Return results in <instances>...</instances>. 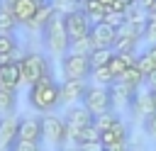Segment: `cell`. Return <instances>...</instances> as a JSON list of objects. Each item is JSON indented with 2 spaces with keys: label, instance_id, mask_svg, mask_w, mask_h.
I'll use <instances>...</instances> for the list:
<instances>
[{
  "label": "cell",
  "instance_id": "obj_1",
  "mask_svg": "<svg viewBox=\"0 0 156 151\" xmlns=\"http://www.w3.org/2000/svg\"><path fill=\"white\" fill-rule=\"evenodd\" d=\"M27 102L34 112H41V114H49L54 112L56 107H61V83L54 80V76H46L41 78L39 83L29 85V93H27Z\"/></svg>",
  "mask_w": 156,
  "mask_h": 151
},
{
  "label": "cell",
  "instance_id": "obj_2",
  "mask_svg": "<svg viewBox=\"0 0 156 151\" xmlns=\"http://www.w3.org/2000/svg\"><path fill=\"white\" fill-rule=\"evenodd\" d=\"M41 34H44V44L49 46V51L54 54V56H63V54H68V44H71V37H68V32H66V17L63 15H54V19L41 29Z\"/></svg>",
  "mask_w": 156,
  "mask_h": 151
},
{
  "label": "cell",
  "instance_id": "obj_3",
  "mask_svg": "<svg viewBox=\"0 0 156 151\" xmlns=\"http://www.w3.org/2000/svg\"><path fill=\"white\" fill-rule=\"evenodd\" d=\"M20 71H22V85H34L41 78L51 76V66L44 54H24L20 58Z\"/></svg>",
  "mask_w": 156,
  "mask_h": 151
},
{
  "label": "cell",
  "instance_id": "obj_4",
  "mask_svg": "<svg viewBox=\"0 0 156 151\" xmlns=\"http://www.w3.org/2000/svg\"><path fill=\"white\" fill-rule=\"evenodd\" d=\"M90 58L80 54H63L61 56V73L63 80H88L90 78Z\"/></svg>",
  "mask_w": 156,
  "mask_h": 151
},
{
  "label": "cell",
  "instance_id": "obj_5",
  "mask_svg": "<svg viewBox=\"0 0 156 151\" xmlns=\"http://www.w3.org/2000/svg\"><path fill=\"white\" fill-rule=\"evenodd\" d=\"M88 112L93 114H102V112H110L112 110V100H110V88H102V85H88L85 95H83V102H80Z\"/></svg>",
  "mask_w": 156,
  "mask_h": 151
},
{
  "label": "cell",
  "instance_id": "obj_6",
  "mask_svg": "<svg viewBox=\"0 0 156 151\" xmlns=\"http://www.w3.org/2000/svg\"><path fill=\"white\" fill-rule=\"evenodd\" d=\"M93 112H88L83 105H73L68 112H66V132H68V141H73L76 144V139H78V134L83 132V129H88L90 124H93Z\"/></svg>",
  "mask_w": 156,
  "mask_h": 151
},
{
  "label": "cell",
  "instance_id": "obj_7",
  "mask_svg": "<svg viewBox=\"0 0 156 151\" xmlns=\"http://www.w3.org/2000/svg\"><path fill=\"white\" fill-rule=\"evenodd\" d=\"M41 134L49 144L54 146H63L68 141V132H66V119L58 114H41Z\"/></svg>",
  "mask_w": 156,
  "mask_h": 151
},
{
  "label": "cell",
  "instance_id": "obj_8",
  "mask_svg": "<svg viewBox=\"0 0 156 151\" xmlns=\"http://www.w3.org/2000/svg\"><path fill=\"white\" fill-rule=\"evenodd\" d=\"M63 17H66V32H68L71 41H73V39H83V37H88V34H90L93 19H90L83 10H76V12L63 15Z\"/></svg>",
  "mask_w": 156,
  "mask_h": 151
},
{
  "label": "cell",
  "instance_id": "obj_9",
  "mask_svg": "<svg viewBox=\"0 0 156 151\" xmlns=\"http://www.w3.org/2000/svg\"><path fill=\"white\" fill-rule=\"evenodd\" d=\"M134 95H136V88L122 83V80H115L110 85V100H112V110H132V102H134Z\"/></svg>",
  "mask_w": 156,
  "mask_h": 151
},
{
  "label": "cell",
  "instance_id": "obj_10",
  "mask_svg": "<svg viewBox=\"0 0 156 151\" xmlns=\"http://www.w3.org/2000/svg\"><path fill=\"white\" fill-rule=\"evenodd\" d=\"M90 41L95 49H115L117 41V29L105 24V22H93L90 27Z\"/></svg>",
  "mask_w": 156,
  "mask_h": 151
},
{
  "label": "cell",
  "instance_id": "obj_11",
  "mask_svg": "<svg viewBox=\"0 0 156 151\" xmlns=\"http://www.w3.org/2000/svg\"><path fill=\"white\" fill-rule=\"evenodd\" d=\"M17 129H20V117L17 114L0 117V151L12 149V144L17 141Z\"/></svg>",
  "mask_w": 156,
  "mask_h": 151
},
{
  "label": "cell",
  "instance_id": "obj_12",
  "mask_svg": "<svg viewBox=\"0 0 156 151\" xmlns=\"http://www.w3.org/2000/svg\"><path fill=\"white\" fill-rule=\"evenodd\" d=\"M85 90H88V80H63L61 83V102L63 105L83 102Z\"/></svg>",
  "mask_w": 156,
  "mask_h": 151
},
{
  "label": "cell",
  "instance_id": "obj_13",
  "mask_svg": "<svg viewBox=\"0 0 156 151\" xmlns=\"http://www.w3.org/2000/svg\"><path fill=\"white\" fill-rule=\"evenodd\" d=\"M17 139H27V141H41V114L39 117H20V129H17Z\"/></svg>",
  "mask_w": 156,
  "mask_h": 151
},
{
  "label": "cell",
  "instance_id": "obj_14",
  "mask_svg": "<svg viewBox=\"0 0 156 151\" xmlns=\"http://www.w3.org/2000/svg\"><path fill=\"white\" fill-rule=\"evenodd\" d=\"M132 112H134L139 119H146V117H151V114L156 112V102H154V95H151L149 88H146V90H136L134 102H132Z\"/></svg>",
  "mask_w": 156,
  "mask_h": 151
},
{
  "label": "cell",
  "instance_id": "obj_15",
  "mask_svg": "<svg viewBox=\"0 0 156 151\" xmlns=\"http://www.w3.org/2000/svg\"><path fill=\"white\" fill-rule=\"evenodd\" d=\"M37 10H39V5H34L32 0H12V15L20 27H29Z\"/></svg>",
  "mask_w": 156,
  "mask_h": 151
},
{
  "label": "cell",
  "instance_id": "obj_16",
  "mask_svg": "<svg viewBox=\"0 0 156 151\" xmlns=\"http://www.w3.org/2000/svg\"><path fill=\"white\" fill-rule=\"evenodd\" d=\"M20 85H22V71H20V61H12L10 66H0V88L17 90Z\"/></svg>",
  "mask_w": 156,
  "mask_h": 151
},
{
  "label": "cell",
  "instance_id": "obj_17",
  "mask_svg": "<svg viewBox=\"0 0 156 151\" xmlns=\"http://www.w3.org/2000/svg\"><path fill=\"white\" fill-rule=\"evenodd\" d=\"M15 107H17V90L0 88V117L15 114Z\"/></svg>",
  "mask_w": 156,
  "mask_h": 151
},
{
  "label": "cell",
  "instance_id": "obj_18",
  "mask_svg": "<svg viewBox=\"0 0 156 151\" xmlns=\"http://www.w3.org/2000/svg\"><path fill=\"white\" fill-rule=\"evenodd\" d=\"M102 144L105 146H110V144H117V141H127V124L119 119L115 127H110L107 132H102Z\"/></svg>",
  "mask_w": 156,
  "mask_h": 151
},
{
  "label": "cell",
  "instance_id": "obj_19",
  "mask_svg": "<svg viewBox=\"0 0 156 151\" xmlns=\"http://www.w3.org/2000/svg\"><path fill=\"white\" fill-rule=\"evenodd\" d=\"M54 15H56V10L51 7V2H49V5H41V7L37 10V15H34V19H32L29 27H34V29H44V27L54 19Z\"/></svg>",
  "mask_w": 156,
  "mask_h": 151
},
{
  "label": "cell",
  "instance_id": "obj_20",
  "mask_svg": "<svg viewBox=\"0 0 156 151\" xmlns=\"http://www.w3.org/2000/svg\"><path fill=\"white\" fill-rule=\"evenodd\" d=\"M90 80H93V85L110 88V85L115 83V76H112V71H110L107 66H100V68H93V71H90Z\"/></svg>",
  "mask_w": 156,
  "mask_h": 151
},
{
  "label": "cell",
  "instance_id": "obj_21",
  "mask_svg": "<svg viewBox=\"0 0 156 151\" xmlns=\"http://www.w3.org/2000/svg\"><path fill=\"white\" fill-rule=\"evenodd\" d=\"M17 27H20V24H17L15 15H12V10L0 5V34H15Z\"/></svg>",
  "mask_w": 156,
  "mask_h": 151
},
{
  "label": "cell",
  "instance_id": "obj_22",
  "mask_svg": "<svg viewBox=\"0 0 156 151\" xmlns=\"http://www.w3.org/2000/svg\"><path fill=\"white\" fill-rule=\"evenodd\" d=\"M112 56H115V49H93L88 58H90L93 68H100V66H107L112 61Z\"/></svg>",
  "mask_w": 156,
  "mask_h": 151
},
{
  "label": "cell",
  "instance_id": "obj_23",
  "mask_svg": "<svg viewBox=\"0 0 156 151\" xmlns=\"http://www.w3.org/2000/svg\"><path fill=\"white\" fill-rule=\"evenodd\" d=\"M117 122H119V117H117V112H115V110H110V112H102V114H95V117H93V124L100 129V134H102V132H107L110 127H115Z\"/></svg>",
  "mask_w": 156,
  "mask_h": 151
},
{
  "label": "cell",
  "instance_id": "obj_24",
  "mask_svg": "<svg viewBox=\"0 0 156 151\" xmlns=\"http://www.w3.org/2000/svg\"><path fill=\"white\" fill-rule=\"evenodd\" d=\"M119 80H122V83H127V85H132V88H136V90L146 83V78L141 76V71H139L136 66H129V68L122 73V78H119Z\"/></svg>",
  "mask_w": 156,
  "mask_h": 151
},
{
  "label": "cell",
  "instance_id": "obj_25",
  "mask_svg": "<svg viewBox=\"0 0 156 151\" xmlns=\"http://www.w3.org/2000/svg\"><path fill=\"white\" fill-rule=\"evenodd\" d=\"M95 46H93V41H90V34L88 37H83V39H73L71 44H68V54H80V56H90V51H93Z\"/></svg>",
  "mask_w": 156,
  "mask_h": 151
},
{
  "label": "cell",
  "instance_id": "obj_26",
  "mask_svg": "<svg viewBox=\"0 0 156 151\" xmlns=\"http://www.w3.org/2000/svg\"><path fill=\"white\" fill-rule=\"evenodd\" d=\"M51 7L58 15H71L76 10H83V0H51Z\"/></svg>",
  "mask_w": 156,
  "mask_h": 151
},
{
  "label": "cell",
  "instance_id": "obj_27",
  "mask_svg": "<svg viewBox=\"0 0 156 151\" xmlns=\"http://www.w3.org/2000/svg\"><path fill=\"white\" fill-rule=\"evenodd\" d=\"M0 54H10V56H15V58L20 61V56H17V39H15V34H0Z\"/></svg>",
  "mask_w": 156,
  "mask_h": 151
},
{
  "label": "cell",
  "instance_id": "obj_28",
  "mask_svg": "<svg viewBox=\"0 0 156 151\" xmlns=\"http://www.w3.org/2000/svg\"><path fill=\"white\" fill-rule=\"evenodd\" d=\"M136 68H139L141 76L146 78V76H151V73L156 71V61H154L149 54H139V58H136Z\"/></svg>",
  "mask_w": 156,
  "mask_h": 151
},
{
  "label": "cell",
  "instance_id": "obj_29",
  "mask_svg": "<svg viewBox=\"0 0 156 151\" xmlns=\"http://www.w3.org/2000/svg\"><path fill=\"white\" fill-rule=\"evenodd\" d=\"M100 22H105V24H110V27L119 29V27L127 22V17H124V12H117V10H107V12H105V17H102Z\"/></svg>",
  "mask_w": 156,
  "mask_h": 151
},
{
  "label": "cell",
  "instance_id": "obj_30",
  "mask_svg": "<svg viewBox=\"0 0 156 151\" xmlns=\"http://www.w3.org/2000/svg\"><path fill=\"white\" fill-rule=\"evenodd\" d=\"M10 151H41V141H27V139H17L12 144Z\"/></svg>",
  "mask_w": 156,
  "mask_h": 151
},
{
  "label": "cell",
  "instance_id": "obj_31",
  "mask_svg": "<svg viewBox=\"0 0 156 151\" xmlns=\"http://www.w3.org/2000/svg\"><path fill=\"white\" fill-rule=\"evenodd\" d=\"M102 134H100V129L95 127V124H90L88 129H83L80 134H78V139H76V144H80V141H98Z\"/></svg>",
  "mask_w": 156,
  "mask_h": 151
},
{
  "label": "cell",
  "instance_id": "obj_32",
  "mask_svg": "<svg viewBox=\"0 0 156 151\" xmlns=\"http://www.w3.org/2000/svg\"><path fill=\"white\" fill-rule=\"evenodd\" d=\"M76 151H105V144H102V139H98V141H80V144H76Z\"/></svg>",
  "mask_w": 156,
  "mask_h": 151
},
{
  "label": "cell",
  "instance_id": "obj_33",
  "mask_svg": "<svg viewBox=\"0 0 156 151\" xmlns=\"http://www.w3.org/2000/svg\"><path fill=\"white\" fill-rule=\"evenodd\" d=\"M144 132H146L151 139H156V112H154L151 117H146V119H144Z\"/></svg>",
  "mask_w": 156,
  "mask_h": 151
},
{
  "label": "cell",
  "instance_id": "obj_34",
  "mask_svg": "<svg viewBox=\"0 0 156 151\" xmlns=\"http://www.w3.org/2000/svg\"><path fill=\"white\" fill-rule=\"evenodd\" d=\"M127 141H129V139H127ZM127 141H117V144H110V146H105V151H129Z\"/></svg>",
  "mask_w": 156,
  "mask_h": 151
},
{
  "label": "cell",
  "instance_id": "obj_35",
  "mask_svg": "<svg viewBox=\"0 0 156 151\" xmlns=\"http://www.w3.org/2000/svg\"><path fill=\"white\" fill-rule=\"evenodd\" d=\"M134 2H136L141 10H146V12H149V10H154V5H156V0H134Z\"/></svg>",
  "mask_w": 156,
  "mask_h": 151
},
{
  "label": "cell",
  "instance_id": "obj_36",
  "mask_svg": "<svg viewBox=\"0 0 156 151\" xmlns=\"http://www.w3.org/2000/svg\"><path fill=\"white\" fill-rule=\"evenodd\" d=\"M146 88H149V90H156V71H154L151 76H146Z\"/></svg>",
  "mask_w": 156,
  "mask_h": 151
},
{
  "label": "cell",
  "instance_id": "obj_37",
  "mask_svg": "<svg viewBox=\"0 0 156 151\" xmlns=\"http://www.w3.org/2000/svg\"><path fill=\"white\" fill-rule=\"evenodd\" d=\"M32 2H34V5H39V7H41V5H49V2H51V0H32Z\"/></svg>",
  "mask_w": 156,
  "mask_h": 151
},
{
  "label": "cell",
  "instance_id": "obj_38",
  "mask_svg": "<svg viewBox=\"0 0 156 151\" xmlns=\"http://www.w3.org/2000/svg\"><path fill=\"white\" fill-rule=\"evenodd\" d=\"M151 95H154V102H156V90H151Z\"/></svg>",
  "mask_w": 156,
  "mask_h": 151
},
{
  "label": "cell",
  "instance_id": "obj_39",
  "mask_svg": "<svg viewBox=\"0 0 156 151\" xmlns=\"http://www.w3.org/2000/svg\"><path fill=\"white\" fill-rule=\"evenodd\" d=\"M73 151H76V149H73Z\"/></svg>",
  "mask_w": 156,
  "mask_h": 151
}]
</instances>
